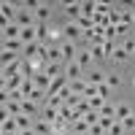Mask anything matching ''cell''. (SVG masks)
<instances>
[{
  "mask_svg": "<svg viewBox=\"0 0 135 135\" xmlns=\"http://www.w3.org/2000/svg\"><path fill=\"white\" fill-rule=\"evenodd\" d=\"M62 35L65 41H70V43H81L84 41V30L76 25V22H68V25H62Z\"/></svg>",
  "mask_w": 135,
  "mask_h": 135,
  "instance_id": "1",
  "label": "cell"
},
{
  "mask_svg": "<svg viewBox=\"0 0 135 135\" xmlns=\"http://www.w3.org/2000/svg\"><path fill=\"white\" fill-rule=\"evenodd\" d=\"M78 43H70V41H62L60 43V51H62V65H68V62H76V54H78Z\"/></svg>",
  "mask_w": 135,
  "mask_h": 135,
  "instance_id": "2",
  "label": "cell"
},
{
  "mask_svg": "<svg viewBox=\"0 0 135 135\" xmlns=\"http://www.w3.org/2000/svg\"><path fill=\"white\" fill-rule=\"evenodd\" d=\"M16 25H19V27H35V25H38V22H35V14H32L30 8H25L22 3H19V14H16Z\"/></svg>",
  "mask_w": 135,
  "mask_h": 135,
  "instance_id": "3",
  "label": "cell"
},
{
  "mask_svg": "<svg viewBox=\"0 0 135 135\" xmlns=\"http://www.w3.org/2000/svg\"><path fill=\"white\" fill-rule=\"evenodd\" d=\"M76 65L81 68L84 73L92 70V51H89V46H81V49H78V54H76Z\"/></svg>",
  "mask_w": 135,
  "mask_h": 135,
  "instance_id": "4",
  "label": "cell"
},
{
  "mask_svg": "<svg viewBox=\"0 0 135 135\" xmlns=\"http://www.w3.org/2000/svg\"><path fill=\"white\" fill-rule=\"evenodd\" d=\"M60 8L68 16V22H78L81 19V3H78V0H73V3H60Z\"/></svg>",
  "mask_w": 135,
  "mask_h": 135,
  "instance_id": "5",
  "label": "cell"
},
{
  "mask_svg": "<svg viewBox=\"0 0 135 135\" xmlns=\"http://www.w3.org/2000/svg\"><path fill=\"white\" fill-rule=\"evenodd\" d=\"M105 70H103V68H92V70H89L84 78H86V84H92V86H103L105 84Z\"/></svg>",
  "mask_w": 135,
  "mask_h": 135,
  "instance_id": "6",
  "label": "cell"
},
{
  "mask_svg": "<svg viewBox=\"0 0 135 135\" xmlns=\"http://www.w3.org/2000/svg\"><path fill=\"white\" fill-rule=\"evenodd\" d=\"M62 76L68 78V81H78V78H84L86 73H84L76 62H68V65H65V70H62Z\"/></svg>",
  "mask_w": 135,
  "mask_h": 135,
  "instance_id": "7",
  "label": "cell"
},
{
  "mask_svg": "<svg viewBox=\"0 0 135 135\" xmlns=\"http://www.w3.org/2000/svg\"><path fill=\"white\" fill-rule=\"evenodd\" d=\"M132 114H135V108H132L130 103H114V116H116V122L127 119V116H132Z\"/></svg>",
  "mask_w": 135,
  "mask_h": 135,
  "instance_id": "8",
  "label": "cell"
},
{
  "mask_svg": "<svg viewBox=\"0 0 135 135\" xmlns=\"http://www.w3.org/2000/svg\"><path fill=\"white\" fill-rule=\"evenodd\" d=\"M49 30H51V25H43V22H38V25H35V43L46 46V43H49Z\"/></svg>",
  "mask_w": 135,
  "mask_h": 135,
  "instance_id": "9",
  "label": "cell"
},
{
  "mask_svg": "<svg viewBox=\"0 0 135 135\" xmlns=\"http://www.w3.org/2000/svg\"><path fill=\"white\" fill-rule=\"evenodd\" d=\"M62 70H65V65L62 62H46L43 65V76H49V78H57V76H62Z\"/></svg>",
  "mask_w": 135,
  "mask_h": 135,
  "instance_id": "10",
  "label": "cell"
},
{
  "mask_svg": "<svg viewBox=\"0 0 135 135\" xmlns=\"http://www.w3.org/2000/svg\"><path fill=\"white\" fill-rule=\"evenodd\" d=\"M22 114L30 116V119H38V116H41V105L32 103V100H25V103H22Z\"/></svg>",
  "mask_w": 135,
  "mask_h": 135,
  "instance_id": "11",
  "label": "cell"
},
{
  "mask_svg": "<svg viewBox=\"0 0 135 135\" xmlns=\"http://www.w3.org/2000/svg\"><path fill=\"white\" fill-rule=\"evenodd\" d=\"M19 35H22V27L16 25V22H11V25L3 30V41H19ZM0 41V43H3Z\"/></svg>",
  "mask_w": 135,
  "mask_h": 135,
  "instance_id": "12",
  "label": "cell"
},
{
  "mask_svg": "<svg viewBox=\"0 0 135 135\" xmlns=\"http://www.w3.org/2000/svg\"><path fill=\"white\" fill-rule=\"evenodd\" d=\"M97 14V0H81V16L92 19Z\"/></svg>",
  "mask_w": 135,
  "mask_h": 135,
  "instance_id": "13",
  "label": "cell"
},
{
  "mask_svg": "<svg viewBox=\"0 0 135 135\" xmlns=\"http://www.w3.org/2000/svg\"><path fill=\"white\" fill-rule=\"evenodd\" d=\"M130 60V54L124 51V49H122V43H116V49H114V54H111V62H114V65H124Z\"/></svg>",
  "mask_w": 135,
  "mask_h": 135,
  "instance_id": "14",
  "label": "cell"
},
{
  "mask_svg": "<svg viewBox=\"0 0 135 135\" xmlns=\"http://www.w3.org/2000/svg\"><path fill=\"white\" fill-rule=\"evenodd\" d=\"M3 14L8 16V22H16V14H19V3H8V0H3Z\"/></svg>",
  "mask_w": 135,
  "mask_h": 135,
  "instance_id": "15",
  "label": "cell"
},
{
  "mask_svg": "<svg viewBox=\"0 0 135 135\" xmlns=\"http://www.w3.org/2000/svg\"><path fill=\"white\" fill-rule=\"evenodd\" d=\"M0 49H3V51H14V54H19V57H22L25 43H22V41H3V43H0Z\"/></svg>",
  "mask_w": 135,
  "mask_h": 135,
  "instance_id": "16",
  "label": "cell"
},
{
  "mask_svg": "<svg viewBox=\"0 0 135 135\" xmlns=\"http://www.w3.org/2000/svg\"><path fill=\"white\" fill-rule=\"evenodd\" d=\"M32 130H35V135H51V124H49V122L46 119H35V124H32Z\"/></svg>",
  "mask_w": 135,
  "mask_h": 135,
  "instance_id": "17",
  "label": "cell"
},
{
  "mask_svg": "<svg viewBox=\"0 0 135 135\" xmlns=\"http://www.w3.org/2000/svg\"><path fill=\"white\" fill-rule=\"evenodd\" d=\"M22 84H25V76H11V78H6V89H8V92H19Z\"/></svg>",
  "mask_w": 135,
  "mask_h": 135,
  "instance_id": "18",
  "label": "cell"
},
{
  "mask_svg": "<svg viewBox=\"0 0 135 135\" xmlns=\"http://www.w3.org/2000/svg\"><path fill=\"white\" fill-rule=\"evenodd\" d=\"M68 89H70L73 95L84 97V89H86V78H78V81H68Z\"/></svg>",
  "mask_w": 135,
  "mask_h": 135,
  "instance_id": "19",
  "label": "cell"
},
{
  "mask_svg": "<svg viewBox=\"0 0 135 135\" xmlns=\"http://www.w3.org/2000/svg\"><path fill=\"white\" fill-rule=\"evenodd\" d=\"M16 60H22L19 54H14V51H3V49H0V68H8L11 62H16Z\"/></svg>",
  "mask_w": 135,
  "mask_h": 135,
  "instance_id": "20",
  "label": "cell"
},
{
  "mask_svg": "<svg viewBox=\"0 0 135 135\" xmlns=\"http://www.w3.org/2000/svg\"><path fill=\"white\" fill-rule=\"evenodd\" d=\"M14 119H16L19 132H22V130H32V124H35V119H30V116H25V114H19V116H14Z\"/></svg>",
  "mask_w": 135,
  "mask_h": 135,
  "instance_id": "21",
  "label": "cell"
},
{
  "mask_svg": "<svg viewBox=\"0 0 135 135\" xmlns=\"http://www.w3.org/2000/svg\"><path fill=\"white\" fill-rule=\"evenodd\" d=\"M19 41L25 43H35V27H22V35H19Z\"/></svg>",
  "mask_w": 135,
  "mask_h": 135,
  "instance_id": "22",
  "label": "cell"
},
{
  "mask_svg": "<svg viewBox=\"0 0 135 135\" xmlns=\"http://www.w3.org/2000/svg\"><path fill=\"white\" fill-rule=\"evenodd\" d=\"M119 84H122V76H119V70H111V73L105 76V86H108V89H116Z\"/></svg>",
  "mask_w": 135,
  "mask_h": 135,
  "instance_id": "23",
  "label": "cell"
},
{
  "mask_svg": "<svg viewBox=\"0 0 135 135\" xmlns=\"http://www.w3.org/2000/svg\"><path fill=\"white\" fill-rule=\"evenodd\" d=\"M70 130H73L76 135H89V124H86L84 119H76L73 124H70Z\"/></svg>",
  "mask_w": 135,
  "mask_h": 135,
  "instance_id": "24",
  "label": "cell"
},
{
  "mask_svg": "<svg viewBox=\"0 0 135 135\" xmlns=\"http://www.w3.org/2000/svg\"><path fill=\"white\" fill-rule=\"evenodd\" d=\"M32 81H35V89H43V92H46L49 84H51V78L43 76V73H38V76H32Z\"/></svg>",
  "mask_w": 135,
  "mask_h": 135,
  "instance_id": "25",
  "label": "cell"
},
{
  "mask_svg": "<svg viewBox=\"0 0 135 135\" xmlns=\"http://www.w3.org/2000/svg\"><path fill=\"white\" fill-rule=\"evenodd\" d=\"M3 70H6V78H11V76H22V60L11 62L8 68H3Z\"/></svg>",
  "mask_w": 135,
  "mask_h": 135,
  "instance_id": "26",
  "label": "cell"
},
{
  "mask_svg": "<svg viewBox=\"0 0 135 135\" xmlns=\"http://www.w3.org/2000/svg\"><path fill=\"white\" fill-rule=\"evenodd\" d=\"M6 111H8L11 116H19V114H22V103H19V100H8V103H6Z\"/></svg>",
  "mask_w": 135,
  "mask_h": 135,
  "instance_id": "27",
  "label": "cell"
},
{
  "mask_svg": "<svg viewBox=\"0 0 135 135\" xmlns=\"http://www.w3.org/2000/svg\"><path fill=\"white\" fill-rule=\"evenodd\" d=\"M14 132H19V127H16V119L11 116L8 122H3V135H14Z\"/></svg>",
  "mask_w": 135,
  "mask_h": 135,
  "instance_id": "28",
  "label": "cell"
},
{
  "mask_svg": "<svg viewBox=\"0 0 135 135\" xmlns=\"http://www.w3.org/2000/svg\"><path fill=\"white\" fill-rule=\"evenodd\" d=\"M89 51H92V60L100 62V60H105V51H103V43L100 46H89Z\"/></svg>",
  "mask_w": 135,
  "mask_h": 135,
  "instance_id": "29",
  "label": "cell"
},
{
  "mask_svg": "<svg viewBox=\"0 0 135 135\" xmlns=\"http://www.w3.org/2000/svg\"><path fill=\"white\" fill-rule=\"evenodd\" d=\"M111 8H114V3H111V0H97V14H105V16H108Z\"/></svg>",
  "mask_w": 135,
  "mask_h": 135,
  "instance_id": "30",
  "label": "cell"
},
{
  "mask_svg": "<svg viewBox=\"0 0 135 135\" xmlns=\"http://www.w3.org/2000/svg\"><path fill=\"white\" fill-rule=\"evenodd\" d=\"M97 114H100V116H105V119H116V116H114V103H105L103 108L97 111Z\"/></svg>",
  "mask_w": 135,
  "mask_h": 135,
  "instance_id": "31",
  "label": "cell"
},
{
  "mask_svg": "<svg viewBox=\"0 0 135 135\" xmlns=\"http://www.w3.org/2000/svg\"><path fill=\"white\" fill-rule=\"evenodd\" d=\"M84 122H86L89 127H95V124H100V114H97V111H89V114L84 116Z\"/></svg>",
  "mask_w": 135,
  "mask_h": 135,
  "instance_id": "32",
  "label": "cell"
},
{
  "mask_svg": "<svg viewBox=\"0 0 135 135\" xmlns=\"http://www.w3.org/2000/svg\"><path fill=\"white\" fill-rule=\"evenodd\" d=\"M122 127H124V132H135V114L127 116V119H122Z\"/></svg>",
  "mask_w": 135,
  "mask_h": 135,
  "instance_id": "33",
  "label": "cell"
},
{
  "mask_svg": "<svg viewBox=\"0 0 135 135\" xmlns=\"http://www.w3.org/2000/svg\"><path fill=\"white\" fill-rule=\"evenodd\" d=\"M122 49L132 57V51H135V38H124V41H122Z\"/></svg>",
  "mask_w": 135,
  "mask_h": 135,
  "instance_id": "34",
  "label": "cell"
},
{
  "mask_svg": "<svg viewBox=\"0 0 135 135\" xmlns=\"http://www.w3.org/2000/svg\"><path fill=\"white\" fill-rule=\"evenodd\" d=\"M108 135H127V132H124V127H122V122H114L111 130H108Z\"/></svg>",
  "mask_w": 135,
  "mask_h": 135,
  "instance_id": "35",
  "label": "cell"
},
{
  "mask_svg": "<svg viewBox=\"0 0 135 135\" xmlns=\"http://www.w3.org/2000/svg\"><path fill=\"white\" fill-rule=\"evenodd\" d=\"M11 119V114L6 111V105H0V127H3V122H8Z\"/></svg>",
  "mask_w": 135,
  "mask_h": 135,
  "instance_id": "36",
  "label": "cell"
},
{
  "mask_svg": "<svg viewBox=\"0 0 135 135\" xmlns=\"http://www.w3.org/2000/svg\"><path fill=\"white\" fill-rule=\"evenodd\" d=\"M19 135H35V130H22Z\"/></svg>",
  "mask_w": 135,
  "mask_h": 135,
  "instance_id": "37",
  "label": "cell"
},
{
  "mask_svg": "<svg viewBox=\"0 0 135 135\" xmlns=\"http://www.w3.org/2000/svg\"><path fill=\"white\" fill-rule=\"evenodd\" d=\"M132 89H135V73H132Z\"/></svg>",
  "mask_w": 135,
  "mask_h": 135,
  "instance_id": "38",
  "label": "cell"
},
{
  "mask_svg": "<svg viewBox=\"0 0 135 135\" xmlns=\"http://www.w3.org/2000/svg\"><path fill=\"white\" fill-rule=\"evenodd\" d=\"M0 41H3V27H0Z\"/></svg>",
  "mask_w": 135,
  "mask_h": 135,
  "instance_id": "39",
  "label": "cell"
},
{
  "mask_svg": "<svg viewBox=\"0 0 135 135\" xmlns=\"http://www.w3.org/2000/svg\"><path fill=\"white\" fill-rule=\"evenodd\" d=\"M132 25H135V11H132Z\"/></svg>",
  "mask_w": 135,
  "mask_h": 135,
  "instance_id": "40",
  "label": "cell"
},
{
  "mask_svg": "<svg viewBox=\"0 0 135 135\" xmlns=\"http://www.w3.org/2000/svg\"><path fill=\"white\" fill-rule=\"evenodd\" d=\"M0 8H3V0H0Z\"/></svg>",
  "mask_w": 135,
  "mask_h": 135,
  "instance_id": "41",
  "label": "cell"
},
{
  "mask_svg": "<svg viewBox=\"0 0 135 135\" xmlns=\"http://www.w3.org/2000/svg\"><path fill=\"white\" fill-rule=\"evenodd\" d=\"M0 135H3V127H0Z\"/></svg>",
  "mask_w": 135,
  "mask_h": 135,
  "instance_id": "42",
  "label": "cell"
},
{
  "mask_svg": "<svg viewBox=\"0 0 135 135\" xmlns=\"http://www.w3.org/2000/svg\"><path fill=\"white\" fill-rule=\"evenodd\" d=\"M132 57H135V51H132Z\"/></svg>",
  "mask_w": 135,
  "mask_h": 135,
  "instance_id": "43",
  "label": "cell"
},
{
  "mask_svg": "<svg viewBox=\"0 0 135 135\" xmlns=\"http://www.w3.org/2000/svg\"><path fill=\"white\" fill-rule=\"evenodd\" d=\"M105 135H108V132H105Z\"/></svg>",
  "mask_w": 135,
  "mask_h": 135,
  "instance_id": "44",
  "label": "cell"
}]
</instances>
